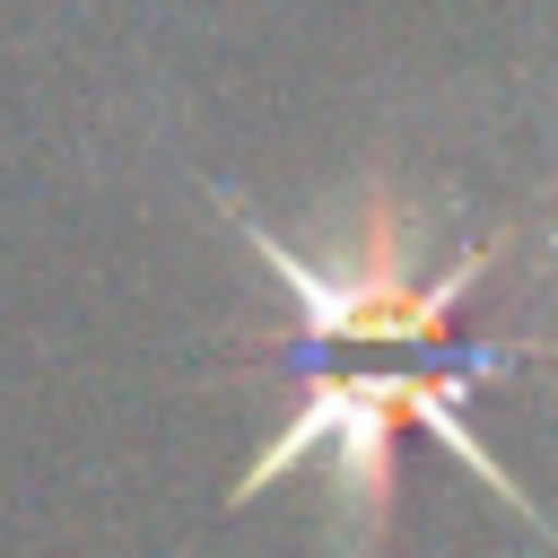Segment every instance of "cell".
Segmentation results:
<instances>
[{"label": "cell", "mask_w": 558, "mask_h": 558, "mask_svg": "<svg viewBox=\"0 0 558 558\" xmlns=\"http://www.w3.org/2000/svg\"><path fill=\"white\" fill-rule=\"evenodd\" d=\"M218 218L279 270V288L296 296V331L279 357H331V349H445L453 314L497 279V262L514 253V227L471 235L462 253H427V209H410L401 192H375L357 209V227L331 253H288L262 218H244V201L209 192Z\"/></svg>", "instance_id": "1"}]
</instances>
